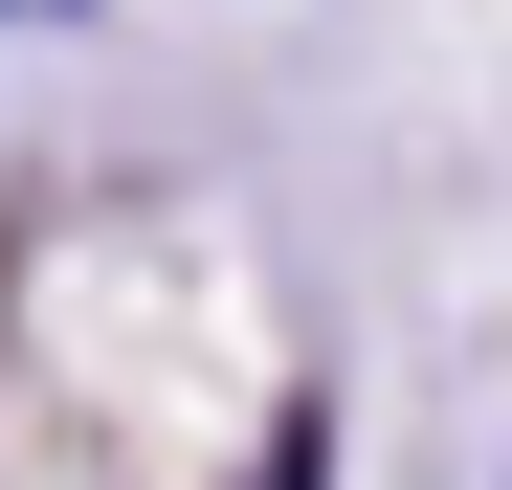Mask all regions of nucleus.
Masks as SVG:
<instances>
[{
  "mask_svg": "<svg viewBox=\"0 0 512 490\" xmlns=\"http://www.w3.org/2000/svg\"><path fill=\"white\" fill-rule=\"evenodd\" d=\"M268 490H312V424H290V446H268Z\"/></svg>",
  "mask_w": 512,
  "mask_h": 490,
  "instance_id": "f257e3e1",
  "label": "nucleus"
},
{
  "mask_svg": "<svg viewBox=\"0 0 512 490\" xmlns=\"http://www.w3.org/2000/svg\"><path fill=\"white\" fill-rule=\"evenodd\" d=\"M0 23H45V0H0Z\"/></svg>",
  "mask_w": 512,
  "mask_h": 490,
  "instance_id": "f03ea898",
  "label": "nucleus"
}]
</instances>
